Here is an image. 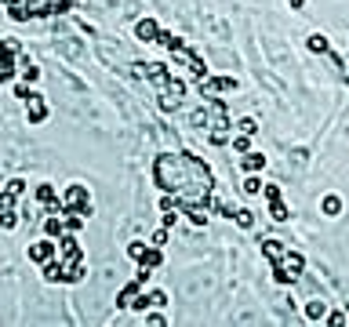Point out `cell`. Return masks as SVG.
<instances>
[{
    "mask_svg": "<svg viewBox=\"0 0 349 327\" xmlns=\"http://www.w3.org/2000/svg\"><path fill=\"white\" fill-rule=\"evenodd\" d=\"M62 203H66V211H76V215H91V196H88V186H69L62 193Z\"/></svg>",
    "mask_w": 349,
    "mask_h": 327,
    "instance_id": "1",
    "label": "cell"
},
{
    "mask_svg": "<svg viewBox=\"0 0 349 327\" xmlns=\"http://www.w3.org/2000/svg\"><path fill=\"white\" fill-rule=\"evenodd\" d=\"M55 255H58V243H55V236H48V240H36V243H29V262H36V265L51 262Z\"/></svg>",
    "mask_w": 349,
    "mask_h": 327,
    "instance_id": "2",
    "label": "cell"
},
{
    "mask_svg": "<svg viewBox=\"0 0 349 327\" xmlns=\"http://www.w3.org/2000/svg\"><path fill=\"white\" fill-rule=\"evenodd\" d=\"M222 91H237L233 76H200V95H222Z\"/></svg>",
    "mask_w": 349,
    "mask_h": 327,
    "instance_id": "3",
    "label": "cell"
},
{
    "mask_svg": "<svg viewBox=\"0 0 349 327\" xmlns=\"http://www.w3.org/2000/svg\"><path fill=\"white\" fill-rule=\"evenodd\" d=\"M135 69H138V73H142V76L149 80V84H157V88H168L171 80H175V76L168 73V66H160V62H149V66H135Z\"/></svg>",
    "mask_w": 349,
    "mask_h": 327,
    "instance_id": "4",
    "label": "cell"
},
{
    "mask_svg": "<svg viewBox=\"0 0 349 327\" xmlns=\"http://www.w3.org/2000/svg\"><path fill=\"white\" fill-rule=\"evenodd\" d=\"M44 120H48L44 95H36V91H33V98H29V124H44Z\"/></svg>",
    "mask_w": 349,
    "mask_h": 327,
    "instance_id": "5",
    "label": "cell"
},
{
    "mask_svg": "<svg viewBox=\"0 0 349 327\" xmlns=\"http://www.w3.org/2000/svg\"><path fill=\"white\" fill-rule=\"evenodd\" d=\"M135 33H138V40H146V44H157V36H160V26L153 22V18H142V22L135 26Z\"/></svg>",
    "mask_w": 349,
    "mask_h": 327,
    "instance_id": "6",
    "label": "cell"
},
{
    "mask_svg": "<svg viewBox=\"0 0 349 327\" xmlns=\"http://www.w3.org/2000/svg\"><path fill=\"white\" fill-rule=\"evenodd\" d=\"M277 265H280L284 273H291V280H298V273H302V265H305V262H302V255H291V251H288Z\"/></svg>",
    "mask_w": 349,
    "mask_h": 327,
    "instance_id": "7",
    "label": "cell"
},
{
    "mask_svg": "<svg viewBox=\"0 0 349 327\" xmlns=\"http://www.w3.org/2000/svg\"><path fill=\"white\" fill-rule=\"evenodd\" d=\"M44 280H48V283H66V269H62V262H58V258L44 262Z\"/></svg>",
    "mask_w": 349,
    "mask_h": 327,
    "instance_id": "8",
    "label": "cell"
},
{
    "mask_svg": "<svg viewBox=\"0 0 349 327\" xmlns=\"http://www.w3.org/2000/svg\"><path fill=\"white\" fill-rule=\"evenodd\" d=\"M138 288H142V280H131L128 288L120 291V298H116V305H120V309H131V305H135V298H138Z\"/></svg>",
    "mask_w": 349,
    "mask_h": 327,
    "instance_id": "9",
    "label": "cell"
},
{
    "mask_svg": "<svg viewBox=\"0 0 349 327\" xmlns=\"http://www.w3.org/2000/svg\"><path fill=\"white\" fill-rule=\"evenodd\" d=\"M262 255L269 258V262H280L288 251H284V240H262Z\"/></svg>",
    "mask_w": 349,
    "mask_h": 327,
    "instance_id": "10",
    "label": "cell"
},
{
    "mask_svg": "<svg viewBox=\"0 0 349 327\" xmlns=\"http://www.w3.org/2000/svg\"><path fill=\"white\" fill-rule=\"evenodd\" d=\"M55 200H58V196H55V186H36V203H40L44 211L51 208Z\"/></svg>",
    "mask_w": 349,
    "mask_h": 327,
    "instance_id": "11",
    "label": "cell"
},
{
    "mask_svg": "<svg viewBox=\"0 0 349 327\" xmlns=\"http://www.w3.org/2000/svg\"><path fill=\"white\" fill-rule=\"evenodd\" d=\"M44 233H48V236H62V233H66L62 215H48V218H44Z\"/></svg>",
    "mask_w": 349,
    "mask_h": 327,
    "instance_id": "12",
    "label": "cell"
},
{
    "mask_svg": "<svg viewBox=\"0 0 349 327\" xmlns=\"http://www.w3.org/2000/svg\"><path fill=\"white\" fill-rule=\"evenodd\" d=\"M305 316H309V320H324V316H327V302H320V298L305 302Z\"/></svg>",
    "mask_w": 349,
    "mask_h": 327,
    "instance_id": "13",
    "label": "cell"
},
{
    "mask_svg": "<svg viewBox=\"0 0 349 327\" xmlns=\"http://www.w3.org/2000/svg\"><path fill=\"white\" fill-rule=\"evenodd\" d=\"M262 168H265V156H262V153H248V156H244V171L255 175V171H262Z\"/></svg>",
    "mask_w": 349,
    "mask_h": 327,
    "instance_id": "14",
    "label": "cell"
},
{
    "mask_svg": "<svg viewBox=\"0 0 349 327\" xmlns=\"http://www.w3.org/2000/svg\"><path fill=\"white\" fill-rule=\"evenodd\" d=\"M320 208H324V215H331V218H335V215L342 211V196H335V193H331V196H324Z\"/></svg>",
    "mask_w": 349,
    "mask_h": 327,
    "instance_id": "15",
    "label": "cell"
},
{
    "mask_svg": "<svg viewBox=\"0 0 349 327\" xmlns=\"http://www.w3.org/2000/svg\"><path fill=\"white\" fill-rule=\"evenodd\" d=\"M15 208H18V193L4 189V193H0V211H15Z\"/></svg>",
    "mask_w": 349,
    "mask_h": 327,
    "instance_id": "16",
    "label": "cell"
},
{
    "mask_svg": "<svg viewBox=\"0 0 349 327\" xmlns=\"http://www.w3.org/2000/svg\"><path fill=\"white\" fill-rule=\"evenodd\" d=\"M233 218H237L240 229H251V226H255V211H248V208H237V215H233Z\"/></svg>",
    "mask_w": 349,
    "mask_h": 327,
    "instance_id": "17",
    "label": "cell"
},
{
    "mask_svg": "<svg viewBox=\"0 0 349 327\" xmlns=\"http://www.w3.org/2000/svg\"><path fill=\"white\" fill-rule=\"evenodd\" d=\"M309 51H317V55H324L327 51V36H320V33H313V36H309V44H305Z\"/></svg>",
    "mask_w": 349,
    "mask_h": 327,
    "instance_id": "18",
    "label": "cell"
},
{
    "mask_svg": "<svg viewBox=\"0 0 349 327\" xmlns=\"http://www.w3.org/2000/svg\"><path fill=\"white\" fill-rule=\"evenodd\" d=\"M142 262L157 269V265H160V248H153V243H149V248H146V255H142Z\"/></svg>",
    "mask_w": 349,
    "mask_h": 327,
    "instance_id": "19",
    "label": "cell"
},
{
    "mask_svg": "<svg viewBox=\"0 0 349 327\" xmlns=\"http://www.w3.org/2000/svg\"><path fill=\"white\" fill-rule=\"evenodd\" d=\"M269 218H273V222H288V208H284L280 200H273V208H269Z\"/></svg>",
    "mask_w": 349,
    "mask_h": 327,
    "instance_id": "20",
    "label": "cell"
},
{
    "mask_svg": "<svg viewBox=\"0 0 349 327\" xmlns=\"http://www.w3.org/2000/svg\"><path fill=\"white\" fill-rule=\"evenodd\" d=\"M160 109H164V113H171V109H178V98H175V95H171L168 88H164V95H160Z\"/></svg>",
    "mask_w": 349,
    "mask_h": 327,
    "instance_id": "21",
    "label": "cell"
},
{
    "mask_svg": "<svg viewBox=\"0 0 349 327\" xmlns=\"http://www.w3.org/2000/svg\"><path fill=\"white\" fill-rule=\"evenodd\" d=\"M128 255H131L135 262H142V255H146V243H142V240H131V243H128Z\"/></svg>",
    "mask_w": 349,
    "mask_h": 327,
    "instance_id": "22",
    "label": "cell"
},
{
    "mask_svg": "<svg viewBox=\"0 0 349 327\" xmlns=\"http://www.w3.org/2000/svg\"><path fill=\"white\" fill-rule=\"evenodd\" d=\"M18 226V215L15 211H0V229H15Z\"/></svg>",
    "mask_w": 349,
    "mask_h": 327,
    "instance_id": "23",
    "label": "cell"
},
{
    "mask_svg": "<svg viewBox=\"0 0 349 327\" xmlns=\"http://www.w3.org/2000/svg\"><path fill=\"white\" fill-rule=\"evenodd\" d=\"M36 76H40V69H36L33 62H22V80H26V84H33Z\"/></svg>",
    "mask_w": 349,
    "mask_h": 327,
    "instance_id": "24",
    "label": "cell"
},
{
    "mask_svg": "<svg viewBox=\"0 0 349 327\" xmlns=\"http://www.w3.org/2000/svg\"><path fill=\"white\" fill-rule=\"evenodd\" d=\"M240 189H244V193H248V196H255V193H262V182H258V178H255V175H251V178H248V182H244V186H240Z\"/></svg>",
    "mask_w": 349,
    "mask_h": 327,
    "instance_id": "25",
    "label": "cell"
},
{
    "mask_svg": "<svg viewBox=\"0 0 349 327\" xmlns=\"http://www.w3.org/2000/svg\"><path fill=\"white\" fill-rule=\"evenodd\" d=\"M237 128H240V135H255V131H258V124H255V120H251V116H244V120H240V124H237Z\"/></svg>",
    "mask_w": 349,
    "mask_h": 327,
    "instance_id": "26",
    "label": "cell"
},
{
    "mask_svg": "<svg viewBox=\"0 0 349 327\" xmlns=\"http://www.w3.org/2000/svg\"><path fill=\"white\" fill-rule=\"evenodd\" d=\"M149 240H153V248H164V243H168V226H164V229H157Z\"/></svg>",
    "mask_w": 349,
    "mask_h": 327,
    "instance_id": "27",
    "label": "cell"
},
{
    "mask_svg": "<svg viewBox=\"0 0 349 327\" xmlns=\"http://www.w3.org/2000/svg\"><path fill=\"white\" fill-rule=\"evenodd\" d=\"M168 91H171L175 98H182V95H186V84H182V80H171V84H168Z\"/></svg>",
    "mask_w": 349,
    "mask_h": 327,
    "instance_id": "28",
    "label": "cell"
},
{
    "mask_svg": "<svg viewBox=\"0 0 349 327\" xmlns=\"http://www.w3.org/2000/svg\"><path fill=\"white\" fill-rule=\"evenodd\" d=\"M248 138H251V135H237V138H233V149H237V153H248Z\"/></svg>",
    "mask_w": 349,
    "mask_h": 327,
    "instance_id": "29",
    "label": "cell"
},
{
    "mask_svg": "<svg viewBox=\"0 0 349 327\" xmlns=\"http://www.w3.org/2000/svg\"><path fill=\"white\" fill-rule=\"evenodd\" d=\"M211 142H215V146H225V142H229V131H211Z\"/></svg>",
    "mask_w": 349,
    "mask_h": 327,
    "instance_id": "30",
    "label": "cell"
},
{
    "mask_svg": "<svg viewBox=\"0 0 349 327\" xmlns=\"http://www.w3.org/2000/svg\"><path fill=\"white\" fill-rule=\"evenodd\" d=\"M8 189H11V193H18V196H22V193H26V182H22V178H11V182H8Z\"/></svg>",
    "mask_w": 349,
    "mask_h": 327,
    "instance_id": "31",
    "label": "cell"
},
{
    "mask_svg": "<svg viewBox=\"0 0 349 327\" xmlns=\"http://www.w3.org/2000/svg\"><path fill=\"white\" fill-rule=\"evenodd\" d=\"M324 320L335 323V327H342V323H345V313H331V316H324Z\"/></svg>",
    "mask_w": 349,
    "mask_h": 327,
    "instance_id": "32",
    "label": "cell"
},
{
    "mask_svg": "<svg viewBox=\"0 0 349 327\" xmlns=\"http://www.w3.org/2000/svg\"><path fill=\"white\" fill-rule=\"evenodd\" d=\"M265 200H269V203L280 200V189H277V186H265Z\"/></svg>",
    "mask_w": 349,
    "mask_h": 327,
    "instance_id": "33",
    "label": "cell"
},
{
    "mask_svg": "<svg viewBox=\"0 0 349 327\" xmlns=\"http://www.w3.org/2000/svg\"><path fill=\"white\" fill-rule=\"evenodd\" d=\"M15 95H18V98H26V102H29V98H33V91H29V88H26V84H18V88H15Z\"/></svg>",
    "mask_w": 349,
    "mask_h": 327,
    "instance_id": "34",
    "label": "cell"
},
{
    "mask_svg": "<svg viewBox=\"0 0 349 327\" xmlns=\"http://www.w3.org/2000/svg\"><path fill=\"white\" fill-rule=\"evenodd\" d=\"M288 4H291V8H302V0H288Z\"/></svg>",
    "mask_w": 349,
    "mask_h": 327,
    "instance_id": "35",
    "label": "cell"
}]
</instances>
